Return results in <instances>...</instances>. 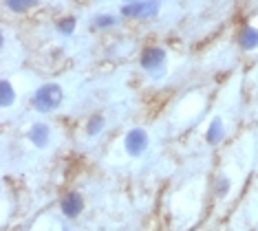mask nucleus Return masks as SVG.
I'll list each match as a JSON object with an SVG mask.
<instances>
[{
  "instance_id": "nucleus-2",
  "label": "nucleus",
  "mask_w": 258,
  "mask_h": 231,
  "mask_svg": "<svg viewBox=\"0 0 258 231\" xmlns=\"http://www.w3.org/2000/svg\"><path fill=\"white\" fill-rule=\"evenodd\" d=\"M139 64H142L144 70H148L155 77H161L163 75V64H166V49L161 46H150L142 53L139 57Z\"/></svg>"
},
{
  "instance_id": "nucleus-6",
  "label": "nucleus",
  "mask_w": 258,
  "mask_h": 231,
  "mask_svg": "<svg viewBox=\"0 0 258 231\" xmlns=\"http://www.w3.org/2000/svg\"><path fill=\"white\" fill-rule=\"evenodd\" d=\"M29 139L36 147H46L51 139V130L46 123H33L31 130H29Z\"/></svg>"
},
{
  "instance_id": "nucleus-11",
  "label": "nucleus",
  "mask_w": 258,
  "mask_h": 231,
  "mask_svg": "<svg viewBox=\"0 0 258 231\" xmlns=\"http://www.w3.org/2000/svg\"><path fill=\"white\" fill-rule=\"evenodd\" d=\"M5 5H7L11 11H16V14H22V11H27L29 7H33L36 0H5Z\"/></svg>"
},
{
  "instance_id": "nucleus-4",
  "label": "nucleus",
  "mask_w": 258,
  "mask_h": 231,
  "mask_svg": "<svg viewBox=\"0 0 258 231\" xmlns=\"http://www.w3.org/2000/svg\"><path fill=\"white\" fill-rule=\"evenodd\" d=\"M124 145L131 157H139V154H144L146 147H148V132H146L144 128H133L131 132L126 134Z\"/></svg>"
},
{
  "instance_id": "nucleus-12",
  "label": "nucleus",
  "mask_w": 258,
  "mask_h": 231,
  "mask_svg": "<svg viewBox=\"0 0 258 231\" xmlns=\"http://www.w3.org/2000/svg\"><path fill=\"white\" fill-rule=\"evenodd\" d=\"M57 29H60V33H64V35H71L75 29V18H64V20H60L57 22Z\"/></svg>"
},
{
  "instance_id": "nucleus-13",
  "label": "nucleus",
  "mask_w": 258,
  "mask_h": 231,
  "mask_svg": "<svg viewBox=\"0 0 258 231\" xmlns=\"http://www.w3.org/2000/svg\"><path fill=\"white\" fill-rule=\"evenodd\" d=\"M113 25H117L115 16H97L95 18V27H99V29H106V27H113Z\"/></svg>"
},
{
  "instance_id": "nucleus-10",
  "label": "nucleus",
  "mask_w": 258,
  "mask_h": 231,
  "mask_svg": "<svg viewBox=\"0 0 258 231\" xmlns=\"http://www.w3.org/2000/svg\"><path fill=\"white\" fill-rule=\"evenodd\" d=\"M102 128H104V117L102 115H93L91 121L86 123V134H89V137H95V134L102 132Z\"/></svg>"
},
{
  "instance_id": "nucleus-1",
  "label": "nucleus",
  "mask_w": 258,
  "mask_h": 231,
  "mask_svg": "<svg viewBox=\"0 0 258 231\" xmlns=\"http://www.w3.org/2000/svg\"><path fill=\"white\" fill-rule=\"evenodd\" d=\"M62 99H64V91L60 84H44L40 86L36 95H33V108L38 112H53L62 106Z\"/></svg>"
},
{
  "instance_id": "nucleus-14",
  "label": "nucleus",
  "mask_w": 258,
  "mask_h": 231,
  "mask_svg": "<svg viewBox=\"0 0 258 231\" xmlns=\"http://www.w3.org/2000/svg\"><path fill=\"white\" fill-rule=\"evenodd\" d=\"M227 192H230V179L221 176V179L216 181V194H219V196H225Z\"/></svg>"
},
{
  "instance_id": "nucleus-3",
  "label": "nucleus",
  "mask_w": 258,
  "mask_h": 231,
  "mask_svg": "<svg viewBox=\"0 0 258 231\" xmlns=\"http://www.w3.org/2000/svg\"><path fill=\"white\" fill-rule=\"evenodd\" d=\"M159 0H137V3L124 5L121 14L126 18H152L159 14Z\"/></svg>"
},
{
  "instance_id": "nucleus-8",
  "label": "nucleus",
  "mask_w": 258,
  "mask_h": 231,
  "mask_svg": "<svg viewBox=\"0 0 258 231\" xmlns=\"http://www.w3.org/2000/svg\"><path fill=\"white\" fill-rule=\"evenodd\" d=\"M223 134H225V128H223L221 117H214L212 123L208 126V132H205V141H208L210 145H216L223 139Z\"/></svg>"
},
{
  "instance_id": "nucleus-9",
  "label": "nucleus",
  "mask_w": 258,
  "mask_h": 231,
  "mask_svg": "<svg viewBox=\"0 0 258 231\" xmlns=\"http://www.w3.org/2000/svg\"><path fill=\"white\" fill-rule=\"evenodd\" d=\"M16 102V91H14V86L9 84V80H3L0 82V104L7 108V106H11Z\"/></svg>"
},
{
  "instance_id": "nucleus-7",
  "label": "nucleus",
  "mask_w": 258,
  "mask_h": 231,
  "mask_svg": "<svg viewBox=\"0 0 258 231\" xmlns=\"http://www.w3.org/2000/svg\"><path fill=\"white\" fill-rule=\"evenodd\" d=\"M238 44L243 46L245 51H254L258 49V29L256 27H245L238 35Z\"/></svg>"
},
{
  "instance_id": "nucleus-5",
  "label": "nucleus",
  "mask_w": 258,
  "mask_h": 231,
  "mask_svg": "<svg viewBox=\"0 0 258 231\" xmlns=\"http://www.w3.org/2000/svg\"><path fill=\"white\" fill-rule=\"evenodd\" d=\"M60 207H62V214L67 218H78L82 214V209H84V198H82L80 192H69L62 198Z\"/></svg>"
},
{
  "instance_id": "nucleus-15",
  "label": "nucleus",
  "mask_w": 258,
  "mask_h": 231,
  "mask_svg": "<svg viewBox=\"0 0 258 231\" xmlns=\"http://www.w3.org/2000/svg\"><path fill=\"white\" fill-rule=\"evenodd\" d=\"M131 3H137V0H126V5H131Z\"/></svg>"
}]
</instances>
